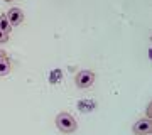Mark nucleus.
<instances>
[{
    "mask_svg": "<svg viewBox=\"0 0 152 135\" xmlns=\"http://www.w3.org/2000/svg\"><path fill=\"white\" fill-rule=\"evenodd\" d=\"M132 130L135 135H149L152 132V122L149 118H140L134 123Z\"/></svg>",
    "mask_w": 152,
    "mask_h": 135,
    "instance_id": "7ed1b4c3",
    "label": "nucleus"
},
{
    "mask_svg": "<svg viewBox=\"0 0 152 135\" xmlns=\"http://www.w3.org/2000/svg\"><path fill=\"white\" fill-rule=\"evenodd\" d=\"M56 127H58L63 134H73L76 130V120L71 113L61 112V113L56 117Z\"/></svg>",
    "mask_w": 152,
    "mask_h": 135,
    "instance_id": "f257e3e1",
    "label": "nucleus"
},
{
    "mask_svg": "<svg viewBox=\"0 0 152 135\" xmlns=\"http://www.w3.org/2000/svg\"><path fill=\"white\" fill-rule=\"evenodd\" d=\"M4 58H7V53H5V51H2V49H0V61L4 59Z\"/></svg>",
    "mask_w": 152,
    "mask_h": 135,
    "instance_id": "1a4fd4ad",
    "label": "nucleus"
},
{
    "mask_svg": "<svg viewBox=\"0 0 152 135\" xmlns=\"http://www.w3.org/2000/svg\"><path fill=\"white\" fill-rule=\"evenodd\" d=\"M5 2H12V0H5Z\"/></svg>",
    "mask_w": 152,
    "mask_h": 135,
    "instance_id": "9d476101",
    "label": "nucleus"
},
{
    "mask_svg": "<svg viewBox=\"0 0 152 135\" xmlns=\"http://www.w3.org/2000/svg\"><path fill=\"white\" fill-rule=\"evenodd\" d=\"M12 69V61L9 58H4L0 61V76H7Z\"/></svg>",
    "mask_w": 152,
    "mask_h": 135,
    "instance_id": "39448f33",
    "label": "nucleus"
},
{
    "mask_svg": "<svg viewBox=\"0 0 152 135\" xmlns=\"http://www.w3.org/2000/svg\"><path fill=\"white\" fill-rule=\"evenodd\" d=\"M147 118H149V120L152 118V103L147 105Z\"/></svg>",
    "mask_w": 152,
    "mask_h": 135,
    "instance_id": "0eeeda50",
    "label": "nucleus"
},
{
    "mask_svg": "<svg viewBox=\"0 0 152 135\" xmlns=\"http://www.w3.org/2000/svg\"><path fill=\"white\" fill-rule=\"evenodd\" d=\"M5 15H7V19H9L12 27H17L19 24H22V20H24V12H22V9H19V7L9 9V12H7Z\"/></svg>",
    "mask_w": 152,
    "mask_h": 135,
    "instance_id": "20e7f679",
    "label": "nucleus"
},
{
    "mask_svg": "<svg viewBox=\"0 0 152 135\" xmlns=\"http://www.w3.org/2000/svg\"><path fill=\"white\" fill-rule=\"evenodd\" d=\"M0 31L4 34H7V36H9V32L12 31V26H10V22H9L5 14H0Z\"/></svg>",
    "mask_w": 152,
    "mask_h": 135,
    "instance_id": "423d86ee",
    "label": "nucleus"
},
{
    "mask_svg": "<svg viewBox=\"0 0 152 135\" xmlns=\"http://www.w3.org/2000/svg\"><path fill=\"white\" fill-rule=\"evenodd\" d=\"M95 73L93 71H88V69H83L80 71L78 74L75 76V83L78 88H81V90H86V88H90L95 83Z\"/></svg>",
    "mask_w": 152,
    "mask_h": 135,
    "instance_id": "f03ea898",
    "label": "nucleus"
},
{
    "mask_svg": "<svg viewBox=\"0 0 152 135\" xmlns=\"http://www.w3.org/2000/svg\"><path fill=\"white\" fill-rule=\"evenodd\" d=\"M7 41H9V36L0 31V42H7Z\"/></svg>",
    "mask_w": 152,
    "mask_h": 135,
    "instance_id": "6e6552de",
    "label": "nucleus"
}]
</instances>
